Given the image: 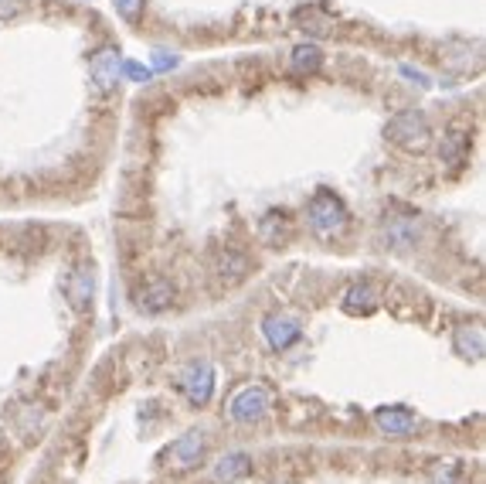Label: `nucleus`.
I'll list each match as a JSON object with an SVG mask.
<instances>
[{
  "label": "nucleus",
  "instance_id": "f257e3e1",
  "mask_svg": "<svg viewBox=\"0 0 486 484\" xmlns=\"http://www.w3.org/2000/svg\"><path fill=\"white\" fill-rule=\"evenodd\" d=\"M306 222L313 228V236L334 239V236H340L348 228V208H344V201L337 198L334 191L319 188L317 195L310 198V205H306Z\"/></svg>",
  "mask_w": 486,
  "mask_h": 484
},
{
  "label": "nucleus",
  "instance_id": "f03ea898",
  "mask_svg": "<svg viewBox=\"0 0 486 484\" xmlns=\"http://www.w3.org/2000/svg\"><path fill=\"white\" fill-rule=\"evenodd\" d=\"M388 140L405 147V150H425L432 140V130L425 113L418 110H402L388 120Z\"/></svg>",
  "mask_w": 486,
  "mask_h": 484
},
{
  "label": "nucleus",
  "instance_id": "7ed1b4c3",
  "mask_svg": "<svg viewBox=\"0 0 486 484\" xmlns=\"http://www.w3.org/2000/svg\"><path fill=\"white\" fill-rule=\"evenodd\" d=\"M269 410H272V392L262 382L242 385L235 396L228 399V420H235V423H259Z\"/></svg>",
  "mask_w": 486,
  "mask_h": 484
},
{
  "label": "nucleus",
  "instance_id": "20e7f679",
  "mask_svg": "<svg viewBox=\"0 0 486 484\" xmlns=\"http://www.w3.org/2000/svg\"><path fill=\"white\" fill-rule=\"evenodd\" d=\"M177 385L184 389V396L191 399L195 406H205L214 396V369L208 362H187L177 375Z\"/></svg>",
  "mask_w": 486,
  "mask_h": 484
},
{
  "label": "nucleus",
  "instance_id": "39448f33",
  "mask_svg": "<svg viewBox=\"0 0 486 484\" xmlns=\"http://www.w3.org/2000/svg\"><path fill=\"white\" fill-rule=\"evenodd\" d=\"M89 75H92V86L99 92H112L116 82L123 79V58H119V48H102L96 55L89 58Z\"/></svg>",
  "mask_w": 486,
  "mask_h": 484
},
{
  "label": "nucleus",
  "instance_id": "423d86ee",
  "mask_svg": "<svg viewBox=\"0 0 486 484\" xmlns=\"http://www.w3.org/2000/svg\"><path fill=\"white\" fill-rule=\"evenodd\" d=\"M262 334H265V342H269V348L286 352L290 344L300 342L303 324H300V317H292V314H269L262 321Z\"/></svg>",
  "mask_w": 486,
  "mask_h": 484
},
{
  "label": "nucleus",
  "instance_id": "0eeeda50",
  "mask_svg": "<svg viewBox=\"0 0 486 484\" xmlns=\"http://www.w3.org/2000/svg\"><path fill=\"white\" fill-rule=\"evenodd\" d=\"M167 464L177 470H187L195 468L197 460L205 457V430H187V433H181L177 440L167 447Z\"/></svg>",
  "mask_w": 486,
  "mask_h": 484
},
{
  "label": "nucleus",
  "instance_id": "6e6552de",
  "mask_svg": "<svg viewBox=\"0 0 486 484\" xmlns=\"http://www.w3.org/2000/svg\"><path fill=\"white\" fill-rule=\"evenodd\" d=\"M65 297L75 311H89L92 307V297H96V273L89 266H79V270L69 273L65 280Z\"/></svg>",
  "mask_w": 486,
  "mask_h": 484
},
{
  "label": "nucleus",
  "instance_id": "1a4fd4ad",
  "mask_svg": "<svg viewBox=\"0 0 486 484\" xmlns=\"http://www.w3.org/2000/svg\"><path fill=\"white\" fill-rule=\"evenodd\" d=\"M252 474V457L245 450H232L224 454L214 468H211V481L214 484H238Z\"/></svg>",
  "mask_w": 486,
  "mask_h": 484
},
{
  "label": "nucleus",
  "instance_id": "9d476101",
  "mask_svg": "<svg viewBox=\"0 0 486 484\" xmlns=\"http://www.w3.org/2000/svg\"><path fill=\"white\" fill-rule=\"evenodd\" d=\"M375 423H377V430L388 433V437H405L408 430L415 427V413H412L408 406H377Z\"/></svg>",
  "mask_w": 486,
  "mask_h": 484
},
{
  "label": "nucleus",
  "instance_id": "9b49d317",
  "mask_svg": "<svg viewBox=\"0 0 486 484\" xmlns=\"http://www.w3.org/2000/svg\"><path fill=\"white\" fill-rule=\"evenodd\" d=\"M170 304H174V286L167 280H150L147 286H139L137 290V307L147 314H160L167 311Z\"/></svg>",
  "mask_w": 486,
  "mask_h": 484
},
{
  "label": "nucleus",
  "instance_id": "f8f14e48",
  "mask_svg": "<svg viewBox=\"0 0 486 484\" xmlns=\"http://www.w3.org/2000/svg\"><path fill=\"white\" fill-rule=\"evenodd\" d=\"M377 304H381V294L375 284H354L344 294V311L354 317H367L371 311H377Z\"/></svg>",
  "mask_w": 486,
  "mask_h": 484
},
{
  "label": "nucleus",
  "instance_id": "ddd939ff",
  "mask_svg": "<svg viewBox=\"0 0 486 484\" xmlns=\"http://www.w3.org/2000/svg\"><path fill=\"white\" fill-rule=\"evenodd\" d=\"M453 348H456L462 358H472V362H480L486 352V334L480 324H459L456 334H453Z\"/></svg>",
  "mask_w": 486,
  "mask_h": 484
},
{
  "label": "nucleus",
  "instance_id": "4468645a",
  "mask_svg": "<svg viewBox=\"0 0 486 484\" xmlns=\"http://www.w3.org/2000/svg\"><path fill=\"white\" fill-rule=\"evenodd\" d=\"M214 270H218V280H224V286L238 284V280H245L252 270V263L245 253H235V249H224L218 263H214Z\"/></svg>",
  "mask_w": 486,
  "mask_h": 484
},
{
  "label": "nucleus",
  "instance_id": "2eb2a0df",
  "mask_svg": "<svg viewBox=\"0 0 486 484\" xmlns=\"http://www.w3.org/2000/svg\"><path fill=\"white\" fill-rule=\"evenodd\" d=\"M292 236V222L286 212H269L259 222V239L265 242V246H282V242Z\"/></svg>",
  "mask_w": 486,
  "mask_h": 484
},
{
  "label": "nucleus",
  "instance_id": "dca6fc26",
  "mask_svg": "<svg viewBox=\"0 0 486 484\" xmlns=\"http://www.w3.org/2000/svg\"><path fill=\"white\" fill-rule=\"evenodd\" d=\"M443 160L456 171V168H462L466 164V157H470V137L462 133V130H449L443 137Z\"/></svg>",
  "mask_w": 486,
  "mask_h": 484
},
{
  "label": "nucleus",
  "instance_id": "f3484780",
  "mask_svg": "<svg viewBox=\"0 0 486 484\" xmlns=\"http://www.w3.org/2000/svg\"><path fill=\"white\" fill-rule=\"evenodd\" d=\"M290 69L296 75H317L323 69V52H319L317 44H296L290 55Z\"/></svg>",
  "mask_w": 486,
  "mask_h": 484
},
{
  "label": "nucleus",
  "instance_id": "a211bd4d",
  "mask_svg": "<svg viewBox=\"0 0 486 484\" xmlns=\"http://www.w3.org/2000/svg\"><path fill=\"white\" fill-rule=\"evenodd\" d=\"M418 236V226L415 218H408V215H402V218H391V222H385V246H395V249H402V246H412Z\"/></svg>",
  "mask_w": 486,
  "mask_h": 484
},
{
  "label": "nucleus",
  "instance_id": "6ab92c4d",
  "mask_svg": "<svg viewBox=\"0 0 486 484\" xmlns=\"http://www.w3.org/2000/svg\"><path fill=\"white\" fill-rule=\"evenodd\" d=\"M112 7H116V15L123 17L126 24H137L139 17H143L147 0H112Z\"/></svg>",
  "mask_w": 486,
  "mask_h": 484
},
{
  "label": "nucleus",
  "instance_id": "aec40b11",
  "mask_svg": "<svg viewBox=\"0 0 486 484\" xmlns=\"http://www.w3.org/2000/svg\"><path fill=\"white\" fill-rule=\"evenodd\" d=\"M123 75L133 79V82H150L153 69L150 65H139V62H123Z\"/></svg>",
  "mask_w": 486,
  "mask_h": 484
},
{
  "label": "nucleus",
  "instance_id": "412c9836",
  "mask_svg": "<svg viewBox=\"0 0 486 484\" xmlns=\"http://www.w3.org/2000/svg\"><path fill=\"white\" fill-rule=\"evenodd\" d=\"M174 65H177V55H167L164 48H157V52H153V58H150L153 72H167V69H174Z\"/></svg>",
  "mask_w": 486,
  "mask_h": 484
},
{
  "label": "nucleus",
  "instance_id": "4be33fe9",
  "mask_svg": "<svg viewBox=\"0 0 486 484\" xmlns=\"http://www.w3.org/2000/svg\"><path fill=\"white\" fill-rule=\"evenodd\" d=\"M21 0H0V21H7V17H17L21 15Z\"/></svg>",
  "mask_w": 486,
  "mask_h": 484
},
{
  "label": "nucleus",
  "instance_id": "5701e85b",
  "mask_svg": "<svg viewBox=\"0 0 486 484\" xmlns=\"http://www.w3.org/2000/svg\"><path fill=\"white\" fill-rule=\"evenodd\" d=\"M402 75H408V79H412V82H415L418 89H429V79H425L422 72L412 69V65H402Z\"/></svg>",
  "mask_w": 486,
  "mask_h": 484
}]
</instances>
